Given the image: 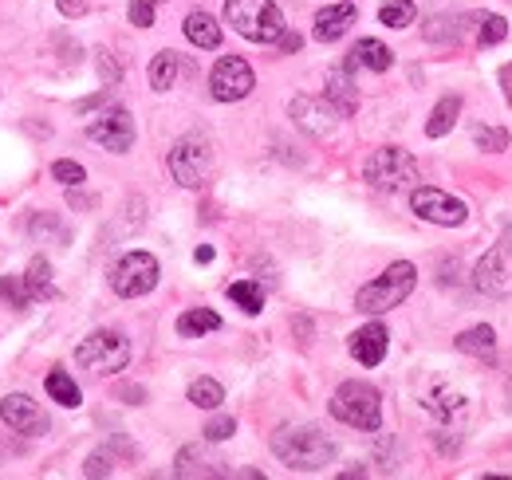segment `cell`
Masks as SVG:
<instances>
[{
  "label": "cell",
  "instance_id": "cell-41",
  "mask_svg": "<svg viewBox=\"0 0 512 480\" xmlns=\"http://www.w3.org/2000/svg\"><path fill=\"white\" fill-rule=\"evenodd\" d=\"M300 44H304V40H300L296 32H284V36H280V48H284V52H300Z\"/></svg>",
  "mask_w": 512,
  "mask_h": 480
},
{
  "label": "cell",
  "instance_id": "cell-8",
  "mask_svg": "<svg viewBox=\"0 0 512 480\" xmlns=\"http://www.w3.org/2000/svg\"><path fill=\"white\" fill-rule=\"evenodd\" d=\"M154 284H158V260L150 252H127L111 272V288L123 300H138V296L154 292Z\"/></svg>",
  "mask_w": 512,
  "mask_h": 480
},
{
  "label": "cell",
  "instance_id": "cell-14",
  "mask_svg": "<svg viewBox=\"0 0 512 480\" xmlns=\"http://www.w3.org/2000/svg\"><path fill=\"white\" fill-rule=\"evenodd\" d=\"M292 119L300 122L308 134H316V138H327L331 130H335V122L343 119L331 103H327V95L323 99H312V95H300V99H292Z\"/></svg>",
  "mask_w": 512,
  "mask_h": 480
},
{
  "label": "cell",
  "instance_id": "cell-11",
  "mask_svg": "<svg viewBox=\"0 0 512 480\" xmlns=\"http://www.w3.org/2000/svg\"><path fill=\"white\" fill-rule=\"evenodd\" d=\"M473 284H477L481 296H493V300L512 296V244H493L481 256V264L473 272Z\"/></svg>",
  "mask_w": 512,
  "mask_h": 480
},
{
  "label": "cell",
  "instance_id": "cell-25",
  "mask_svg": "<svg viewBox=\"0 0 512 480\" xmlns=\"http://www.w3.org/2000/svg\"><path fill=\"white\" fill-rule=\"evenodd\" d=\"M457 347H461L465 355H481V359H485V355H493L497 335H493V327H485V323H481V327L461 331V335H457Z\"/></svg>",
  "mask_w": 512,
  "mask_h": 480
},
{
  "label": "cell",
  "instance_id": "cell-20",
  "mask_svg": "<svg viewBox=\"0 0 512 480\" xmlns=\"http://www.w3.org/2000/svg\"><path fill=\"white\" fill-rule=\"evenodd\" d=\"M217 327H221V315L209 311V307H193V311H186V315L178 319V335H182V339L209 335V331H217Z\"/></svg>",
  "mask_w": 512,
  "mask_h": 480
},
{
  "label": "cell",
  "instance_id": "cell-4",
  "mask_svg": "<svg viewBox=\"0 0 512 480\" xmlns=\"http://www.w3.org/2000/svg\"><path fill=\"white\" fill-rule=\"evenodd\" d=\"M414 280H418V268H414L410 260H398V264H390V268H386L379 280H371L367 288H359L355 307H359L363 315H383V311H394L398 303L414 292Z\"/></svg>",
  "mask_w": 512,
  "mask_h": 480
},
{
  "label": "cell",
  "instance_id": "cell-6",
  "mask_svg": "<svg viewBox=\"0 0 512 480\" xmlns=\"http://www.w3.org/2000/svg\"><path fill=\"white\" fill-rule=\"evenodd\" d=\"M166 162H170L174 181L186 185V189H201V185H209V178H213V146H209L205 134H186V138H178Z\"/></svg>",
  "mask_w": 512,
  "mask_h": 480
},
{
  "label": "cell",
  "instance_id": "cell-34",
  "mask_svg": "<svg viewBox=\"0 0 512 480\" xmlns=\"http://www.w3.org/2000/svg\"><path fill=\"white\" fill-rule=\"evenodd\" d=\"M461 32H465V24H461V20H449V16L434 20V24H426V40H442V44L461 40Z\"/></svg>",
  "mask_w": 512,
  "mask_h": 480
},
{
  "label": "cell",
  "instance_id": "cell-2",
  "mask_svg": "<svg viewBox=\"0 0 512 480\" xmlns=\"http://www.w3.org/2000/svg\"><path fill=\"white\" fill-rule=\"evenodd\" d=\"M225 24L253 44H276L284 36V16L276 0H225Z\"/></svg>",
  "mask_w": 512,
  "mask_h": 480
},
{
  "label": "cell",
  "instance_id": "cell-21",
  "mask_svg": "<svg viewBox=\"0 0 512 480\" xmlns=\"http://www.w3.org/2000/svg\"><path fill=\"white\" fill-rule=\"evenodd\" d=\"M426 410L438 421H453L469 410V402H465V394H457V390H434V394L426 398Z\"/></svg>",
  "mask_w": 512,
  "mask_h": 480
},
{
  "label": "cell",
  "instance_id": "cell-29",
  "mask_svg": "<svg viewBox=\"0 0 512 480\" xmlns=\"http://www.w3.org/2000/svg\"><path fill=\"white\" fill-rule=\"evenodd\" d=\"M178 79V56L174 52H158L154 63H150V87L154 91H170Z\"/></svg>",
  "mask_w": 512,
  "mask_h": 480
},
{
  "label": "cell",
  "instance_id": "cell-32",
  "mask_svg": "<svg viewBox=\"0 0 512 480\" xmlns=\"http://www.w3.org/2000/svg\"><path fill=\"white\" fill-rule=\"evenodd\" d=\"M0 296L12 303V307H20V311L32 303V292H28L24 276H0Z\"/></svg>",
  "mask_w": 512,
  "mask_h": 480
},
{
  "label": "cell",
  "instance_id": "cell-10",
  "mask_svg": "<svg viewBox=\"0 0 512 480\" xmlns=\"http://www.w3.org/2000/svg\"><path fill=\"white\" fill-rule=\"evenodd\" d=\"M256 75L253 67L241 60V56H221L213 75H209V95L217 103H241L245 95H253Z\"/></svg>",
  "mask_w": 512,
  "mask_h": 480
},
{
  "label": "cell",
  "instance_id": "cell-36",
  "mask_svg": "<svg viewBox=\"0 0 512 480\" xmlns=\"http://www.w3.org/2000/svg\"><path fill=\"white\" fill-rule=\"evenodd\" d=\"M154 8H158V0H130V24L134 28H150L154 24Z\"/></svg>",
  "mask_w": 512,
  "mask_h": 480
},
{
  "label": "cell",
  "instance_id": "cell-12",
  "mask_svg": "<svg viewBox=\"0 0 512 480\" xmlns=\"http://www.w3.org/2000/svg\"><path fill=\"white\" fill-rule=\"evenodd\" d=\"M87 138L99 142V146H107V150H115V154H127L130 146H134V119H130V111L127 107L103 111L99 119H91Z\"/></svg>",
  "mask_w": 512,
  "mask_h": 480
},
{
  "label": "cell",
  "instance_id": "cell-37",
  "mask_svg": "<svg viewBox=\"0 0 512 480\" xmlns=\"http://www.w3.org/2000/svg\"><path fill=\"white\" fill-rule=\"evenodd\" d=\"M237 433V421L233 418H213L205 425V441H229Z\"/></svg>",
  "mask_w": 512,
  "mask_h": 480
},
{
  "label": "cell",
  "instance_id": "cell-35",
  "mask_svg": "<svg viewBox=\"0 0 512 480\" xmlns=\"http://www.w3.org/2000/svg\"><path fill=\"white\" fill-rule=\"evenodd\" d=\"M52 178L60 181V185H83V181H87V170H83V166H79V162H56V166H52Z\"/></svg>",
  "mask_w": 512,
  "mask_h": 480
},
{
  "label": "cell",
  "instance_id": "cell-30",
  "mask_svg": "<svg viewBox=\"0 0 512 480\" xmlns=\"http://www.w3.org/2000/svg\"><path fill=\"white\" fill-rule=\"evenodd\" d=\"M414 0H383V8H379V20H383L386 28H406V24H414Z\"/></svg>",
  "mask_w": 512,
  "mask_h": 480
},
{
  "label": "cell",
  "instance_id": "cell-1",
  "mask_svg": "<svg viewBox=\"0 0 512 480\" xmlns=\"http://www.w3.org/2000/svg\"><path fill=\"white\" fill-rule=\"evenodd\" d=\"M272 453L292 473H320L335 461V441L320 425H280L272 433Z\"/></svg>",
  "mask_w": 512,
  "mask_h": 480
},
{
  "label": "cell",
  "instance_id": "cell-26",
  "mask_svg": "<svg viewBox=\"0 0 512 480\" xmlns=\"http://www.w3.org/2000/svg\"><path fill=\"white\" fill-rule=\"evenodd\" d=\"M229 300L237 303L245 315H260L264 311V288L256 280H237V284H229Z\"/></svg>",
  "mask_w": 512,
  "mask_h": 480
},
{
  "label": "cell",
  "instance_id": "cell-5",
  "mask_svg": "<svg viewBox=\"0 0 512 480\" xmlns=\"http://www.w3.org/2000/svg\"><path fill=\"white\" fill-rule=\"evenodd\" d=\"M363 178H367L371 189H379V193H398V189H410L418 181V162L402 146H383V150H375L367 158Z\"/></svg>",
  "mask_w": 512,
  "mask_h": 480
},
{
  "label": "cell",
  "instance_id": "cell-39",
  "mask_svg": "<svg viewBox=\"0 0 512 480\" xmlns=\"http://www.w3.org/2000/svg\"><path fill=\"white\" fill-rule=\"evenodd\" d=\"M99 71H103L107 87H111V83H119V63H111V56H107V52H99Z\"/></svg>",
  "mask_w": 512,
  "mask_h": 480
},
{
  "label": "cell",
  "instance_id": "cell-28",
  "mask_svg": "<svg viewBox=\"0 0 512 480\" xmlns=\"http://www.w3.org/2000/svg\"><path fill=\"white\" fill-rule=\"evenodd\" d=\"M217 473H221V469H213V461H209L197 445L178 453V477H217Z\"/></svg>",
  "mask_w": 512,
  "mask_h": 480
},
{
  "label": "cell",
  "instance_id": "cell-24",
  "mask_svg": "<svg viewBox=\"0 0 512 480\" xmlns=\"http://www.w3.org/2000/svg\"><path fill=\"white\" fill-rule=\"evenodd\" d=\"M24 284H28L32 300H52V296H56V288H52V264H48L44 256H36V260L28 264V276H24Z\"/></svg>",
  "mask_w": 512,
  "mask_h": 480
},
{
  "label": "cell",
  "instance_id": "cell-18",
  "mask_svg": "<svg viewBox=\"0 0 512 480\" xmlns=\"http://www.w3.org/2000/svg\"><path fill=\"white\" fill-rule=\"evenodd\" d=\"M390 48H386L383 40H359L355 48H351V56H347V67L355 71V67H367V71H390Z\"/></svg>",
  "mask_w": 512,
  "mask_h": 480
},
{
  "label": "cell",
  "instance_id": "cell-13",
  "mask_svg": "<svg viewBox=\"0 0 512 480\" xmlns=\"http://www.w3.org/2000/svg\"><path fill=\"white\" fill-rule=\"evenodd\" d=\"M0 418H4V425H8L12 433H24V437H40V433H48L44 410H40L28 394H8V398L0 402Z\"/></svg>",
  "mask_w": 512,
  "mask_h": 480
},
{
  "label": "cell",
  "instance_id": "cell-22",
  "mask_svg": "<svg viewBox=\"0 0 512 480\" xmlns=\"http://www.w3.org/2000/svg\"><path fill=\"white\" fill-rule=\"evenodd\" d=\"M44 386H48V398L52 402H60V406H67V410H75L79 406V386H75V378L67 374V370H52L48 378H44Z\"/></svg>",
  "mask_w": 512,
  "mask_h": 480
},
{
  "label": "cell",
  "instance_id": "cell-9",
  "mask_svg": "<svg viewBox=\"0 0 512 480\" xmlns=\"http://www.w3.org/2000/svg\"><path fill=\"white\" fill-rule=\"evenodd\" d=\"M410 209L422 217V221H430V225H461L465 217H469V205L465 201H457V197H449L446 189H438V185H418L414 193H410Z\"/></svg>",
  "mask_w": 512,
  "mask_h": 480
},
{
  "label": "cell",
  "instance_id": "cell-31",
  "mask_svg": "<svg viewBox=\"0 0 512 480\" xmlns=\"http://www.w3.org/2000/svg\"><path fill=\"white\" fill-rule=\"evenodd\" d=\"M477 20H481V36H477V44H481V48H493V44H501V40L509 36V24H505V16H489V12H477Z\"/></svg>",
  "mask_w": 512,
  "mask_h": 480
},
{
  "label": "cell",
  "instance_id": "cell-42",
  "mask_svg": "<svg viewBox=\"0 0 512 480\" xmlns=\"http://www.w3.org/2000/svg\"><path fill=\"white\" fill-rule=\"evenodd\" d=\"M501 87H505V99H509V107H512V63L501 67Z\"/></svg>",
  "mask_w": 512,
  "mask_h": 480
},
{
  "label": "cell",
  "instance_id": "cell-15",
  "mask_svg": "<svg viewBox=\"0 0 512 480\" xmlns=\"http://www.w3.org/2000/svg\"><path fill=\"white\" fill-rule=\"evenodd\" d=\"M351 359L359 362V366H379L386 359V347H390V335H386L383 323H367V327H359L355 335H351Z\"/></svg>",
  "mask_w": 512,
  "mask_h": 480
},
{
  "label": "cell",
  "instance_id": "cell-17",
  "mask_svg": "<svg viewBox=\"0 0 512 480\" xmlns=\"http://www.w3.org/2000/svg\"><path fill=\"white\" fill-rule=\"evenodd\" d=\"M351 24H355V4L347 0V4L323 8L320 16H316V28H312V36H316L320 44H331V40H339V36H343Z\"/></svg>",
  "mask_w": 512,
  "mask_h": 480
},
{
  "label": "cell",
  "instance_id": "cell-3",
  "mask_svg": "<svg viewBox=\"0 0 512 480\" xmlns=\"http://www.w3.org/2000/svg\"><path fill=\"white\" fill-rule=\"evenodd\" d=\"M331 418H339L351 429H363V433H379V425H383L379 390L367 382H343L331 394Z\"/></svg>",
  "mask_w": 512,
  "mask_h": 480
},
{
  "label": "cell",
  "instance_id": "cell-16",
  "mask_svg": "<svg viewBox=\"0 0 512 480\" xmlns=\"http://www.w3.org/2000/svg\"><path fill=\"white\" fill-rule=\"evenodd\" d=\"M327 103L343 115V119H351L355 111H359V87H355V79H351V67L343 63L339 71H331L327 75Z\"/></svg>",
  "mask_w": 512,
  "mask_h": 480
},
{
  "label": "cell",
  "instance_id": "cell-38",
  "mask_svg": "<svg viewBox=\"0 0 512 480\" xmlns=\"http://www.w3.org/2000/svg\"><path fill=\"white\" fill-rule=\"evenodd\" d=\"M87 477H107L111 473V457H103V453H95L91 461H87V469H83Z\"/></svg>",
  "mask_w": 512,
  "mask_h": 480
},
{
  "label": "cell",
  "instance_id": "cell-27",
  "mask_svg": "<svg viewBox=\"0 0 512 480\" xmlns=\"http://www.w3.org/2000/svg\"><path fill=\"white\" fill-rule=\"evenodd\" d=\"M190 402L197 410H217L225 402V390L217 378H193L190 382Z\"/></svg>",
  "mask_w": 512,
  "mask_h": 480
},
{
  "label": "cell",
  "instance_id": "cell-23",
  "mask_svg": "<svg viewBox=\"0 0 512 480\" xmlns=\"http://www.w3.org/2000/svg\"><path fill=\"white\" fill-rule=\"evenodd\" d=\"M457 115H461V99H457V95H446V99L430 111V119H426V134H430V138L449 134V130H453V122H457Z\"/></svg>",
  "mask_w": 512,
  "mask_h": 480
},
{
  "label": "cell",
  "instance_id": "cell-40",
  "mask_svg": "<svg viewBox=\"0 0 512 480\" xmlns=\"http://www.w3.org/2000/svg\"><path fill=\"white\" fill-rule=\"evenodd\" d=\"M60 12L64 16H83L87 12V0H60Z\"/></svg>",
  "mask_w": 512,
  "mask_h": 480
},
{
  "label": "cell",
  "instance_id": "cell-19",
  "mask_svg": "<svg viewBox=\"0 0 512 480\" xmlns=\"http://www.w3.org/2000/svg\"><path fill=\"white\" fill-rule=\"evenodd\" d=\"M186 40H190L193 48L213 52V48H221V24L209 12H190L186 16Z\"/></svg>",
  "mask_w": 512,
  "mask_h": 480
},
{
  "label": "cell",
  "instance_id": "cell-7",
  "mask_svg": "<svg viewBox=\"0 0 512 480\" xmlns=\"http://www.w3.org/2000/svg\"><path fill=\"white\" fill-rule=\"evenodd\" d=\"M75 362L91 374H119L130 362V343L119 331H95L75 347Z\"/></svg>",
  "mask_w": 512,
  "mask_h": 480
},
{
  "label": "cell",
  "instance_id": "cell-33",
  "mask_svg": "<svg viewBox=\"0 0 512 480\" xmlns=\"http://www.w3.org/2000/svg\"><path fill=\"white\" fill-rule=\"evenodd\" d=\"M473 142H477V150H505L509 146V130L505 126H477Z\"/></svg>",
  "mask_w": 512,
  "mask_h": 480
},
{
  "label": "cell",
  "instance_id": "cell-43",
  "mask_svg": "<svg viewBox=\"0 0 512 480\" xmlns=\"http://www.w3.org/2000/svg\"><path fill=\"white\" fill-rule=\"evenodd\" d=\"M193 260H197V264H209V260H213V248H209V244H201V248L193 252Z\"/></svg>",
  "mask_w": 512,
  "mask_h": 480
}]
</instances>
